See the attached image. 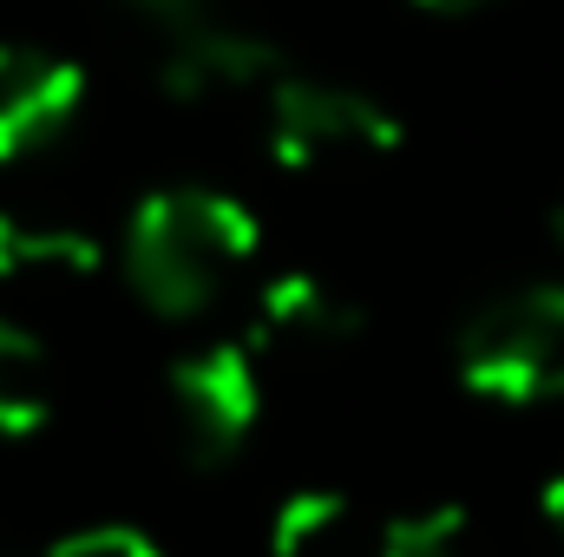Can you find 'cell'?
<instances>
[{
    "label": "cell",
    "instance_id": "obj_1",
    "mask_svg": "<svg viewBox=\"0 0 564 557\" xmlns=\"http://www.w3.org/2000/svg\"><path fill=\"white\" fill-rule=\"evenodd\" d=\"M263 256V223L243 197L210 184H164L126 223V276L144 308L184 321L217 308Z\"/></svg>",
    "mask_w": 564,
    "mask_h": 557
},
{
    "label": "cell",
    "instance_id": "obj_2",
    "mask_svg": "<svg viewBox=\"0 0 564 557\" xmlns=\"http://www.w3.org/2000/svg\"><path fill=\"white\" fill-rule=\"evenodd\" d=\"M132 33L158 59V86L171 99H243V92H270L276 73V46L263 40V26L237 7V0H112Z\"/></svg>",
    "mask_w": 564,
    "mask_h": 557
},
{
    "label": "cell",
    "instance_id": "obj_3",
    "mask_svg": "<svg viewBox=\"0 0 564 557\" xmlns=\"http://www.w3.org/2000/svg\"><path fill=\"white\" fill-rule=\"evenodd\" d=\"M459 381L492 407L564 401V282H532L486 302L459 335Z\"/></svg>",
    "mask_w": 564,
    "mask_h": 557
},
{
    "label": "cell",
    "instance_id": "obj_4",
    "mask_svg": "<svg viewBox=\"0 0 564 557\" xmlns=\"http://www.w3.org/2000/svg\"><path fill=\"white\" fill-rule=\"evenodd\" d=\"M401 119L388 99L322 79V73H282L263 92V144L282 171H335V164H375L401 151Z\"/></svg>",
    "mask_w": 564,
    "mask_h": 557
},
{
    "label": "cell",
    "instance_id": "obj_5",
    "mask_svg": "<svg viewBox=\"0 0 564 557\" xmlns=\"http://www.w3.org/2000/svg\"><path fill=\"white\" fill-rule=\"evenodd\" d=\"M263 361L270 354H263V341L250 328L243 335H217V341H204V348H191V354L171 361L164 401H171V426H177V439H184L191 459L217 466V459L243 452V439L257 433L263 401H270Z\"/></svg>",
    "mask_w": 564,
    "mask_h": 557
},
{
    "label": "cell",
    "instance_id": "obj_6",
    "mask_svg": "<svg viewBox=\"0 0 564 557\" xmlns=\"http://www.w3.org/2000/svg\"><path fill=\"white\" fill-rule=\"evenodd\" d=\"M86 106V66L53 46L0 40V164L40 157Z\"/></svg>",
    "mask_w": 564,
    "mask_h": 557
},
{
    "label": "cell",
    "instance_id": "obj_7",
    "mask_svg": "<svg viewBox=\"0 0 564 557\" xmlns=\"http://www.w3.org/2000/svg\"><path fill=\"white\" fill-rule=\"evenodd\" d=\"M250 335L263 341V354H328L341 341L361 335V302L322 270H276L257 288V315H250Z\"/></svg>",
    "mask_w": 564,
    "mask_h": 557
},
{
    "label": "cell",
    "instance_id": "obj_8",
    "mask_svg": "<svg viewBox=\"0 0 564 557\" xmlns=\"http://www.w3.org/2000/svg\"><path fill=\"white\" fill-rule=\"evenodd\" d=\"M106 270V237L66 210H0V282L7 288H79Z\"/></svg>",
    "mask_w": 564,
    "mask_h": 557
},
{
    "label": "cell",
    "instance_id": "obj_9",
    "mask_svg": "<svg viewBox=\"0 0 564 557\" xmlns=\"http://www.w3.org/2000/svg\"><path fill=\"white\" fill-rule=\"evenodd\" d=\"M59 414V368L40 328L0 315V439H33Z\"/></svg>",
    "mask_w": 564,
    "mask_h": 557
},
{
    "label": "cell",
    "instance_id": "obj_10",
    "mask_svg": "<svg viewBox=\"0 0 564 557\" xmlns=\"http://www.w3.org/2000/svg\"><path fill=\"white\" fill-rule=\"evenodd\" d=\"M355 532V499L341 485H295L270 512V557H328Z\"/></svg>",
    "mask_w": 564,
    "mask_h": 557
},
{
    "label": "cell",
    "instance_id": "obj_11",
    "mask_svg": "<svg viewBox=\"0 0 564 557\" xmlns=\"http://www.w3.org/2000/svg\"><path fill=\"white\" fill-rule=\"evenodd\" d=\"M375 557H499L486 525L466 505H414L394 512L375 538Z\"/></svg>",
    "mask_w": 564,
    "mask_h": 557
},
{
    "label": "cell",
    "instance_id": "obj_12",
    "mask_svg": "<svg viewBox=\"0 0 564 557\" xmlns=\"http://www.w3.org/2000/svg\"><path fill=\"white\" fill-rule=\"evenodd\" d=\"M40 557H164V545L126 525V518H99V525H79V532H59Z\"/></svg>",
    "mask_w": 564,
    "mask_h": 557
},
{
    "label": "cell",
    "instance_id": "obj_13",
    "mask_svg": "<svg viewBox=\"0 0 564 557\" xmlns=\"http://www.w3.org/2000/svg\"><path fill=\"white\" fill-rule=\"evenodd\" d=\"M414 13H433V20H479V13H499L506 0H408Z\"/></svg>",
    "mask_w": 564,
    "mask_h": 557
},
{
    "label": "cell",
    "instance_id": "obj_14",
    "mask_svg": "<svg viewBox=\"0 0 564 557\" xmlns=\"http://www.w3.org/2000/svg\"><path fill=\"white\" fill-rule=\"evenodd\" d=\"M539 525L564 545V472H552V479L539 485Z\"/></svg>",
    "mask_w": 564,
    "mask_h": 557
},
{
    "label": "cell",
    "instance_id": "obj_15",
    "mask_svg": "<svg viewBox=\"0 0 564 557\" xmlns=\"http://www.w3.org/2000/svg\"><path fill=\"white\" fill-rule=\"evenodd\" d=\"M552 237H558V250H564V190H558V204H552Z\"/></svg>",
    "mask_w": 564,
    "mask_h": 557
},
{
    "label": "cell",
    "instance_id": "obj_16",
    "mask_svg": "<svg viewBox=\"0 0 564 557\" xmlns=\"http://www.w3.org/2000/svg\"><path fill=\"white\" fill-rule=\"evenodd\" d=\"M0 557H40V551H13V545H0Z\"/></svg>",
    "mask_w": 564,
    "mask_h": 557
}]
</instances>
